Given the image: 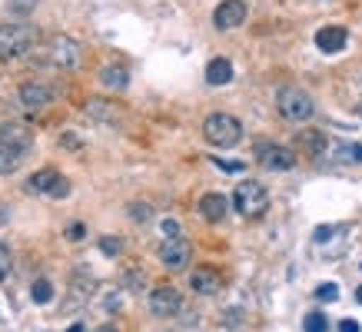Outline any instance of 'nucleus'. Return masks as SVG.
Here are the masks:
<instances>
[{
  "label": "nucleus",
  "mask_w": 362,
  "mask_h": 332,
  "mask_svg": "<svg viewBox=\"0 0 362 332\" xmlns=\"http://www.w3.org/2000/svg\"><path fill=\"white\" fill-rule=\"evenodd\" d=\"M33 64L54 66V70H77V66L83 64V47H80L74 37L57 33V37H50L47 44H40L33 50Z\"/></svg>",
  "instance_id": "1"
},
{
  "label": "nucleus",
  "mask_w": 362,
  "mask_h": 332,
  "mask_svg": "<svg viewBox=\"0 0 362 332\" xmlns=\"http://www.w3.org/2000/svg\"><path fill=\"white\" fill-rule=\"evenodd\" d=\"M37 37L30 23H0V60H21L37 50Z\"/></svg>",
  "instance_id": "2"
},
{
  "label": "nucleus",
  "mask_w": 362,
  "mask_h": 332,
  "mask_svg": "<svg viewBox=\"0 0 362 332\" xmlns=\"http://www.w3.org/2000/svg\"><path fill=\"white\" fill-rule=\"evenodd\" d=\"M203 136L216 150H230V146H236L243 140V123L236 117H230V113H209L203 120Z\"/></svg>",
  "instance_id": "3"
},
{
  "label": "nucleus",
  "mask_w": 362,
  "mask_h": 332,
  "mask_svg": "<svg viewBox=\"0 0 362 332\" xmlns=\"http://www.w3.org/2000/svg\"><path fill=\"white\" fill-rule=\"evenodd\" d=\"M233 206L246 220H259L269 210V189L263 183H256V179H243L236 186V193H233Z\"/></svg>",
  "instance_id": "4"
},
{
  "label": "nucleus",
  "mask_w": 362,
  "mask_h": 332,
  "mask_svg": "<svg viewBox=\"0 0 362 332\" xmlns=\"http://www.w3.org/2000/svg\"><path fill=\"white\" fill-rule=\"evenodd\" d=\"M276 110L283 113L289 123H303L316 113V103L303 87H283L276 93Z\"/></svg>",
  "instance_id": "5"
},
{
  "label": "nucleus",
  "mask_w": 362,
  "mask_h": 332,
  "mask_svg": "<svg viewBox=\"0 0 362 332\" xmlns=\"http://www.w3.org/2000/svg\"><path fill=\"white\" fill-rule=\"evenodd\" d=\"M27 193H44V196L50 199H64L70 196V179L64 177V173H57V170H40V173H33L30 179H27Z\"/></svg>",
  "instance_id": "6"
},
{
  "label": "nucleus",
  "mask_w": 362,
  "mask_h": 332,
  "mask_svg": "<svg viewBox=\"0 0 362 332\" xmlns=\"http://www.w3.org/2000/svg\"><path fill=\"white\" fill-rule=\"evenodd\" d=\"M180 309H183V296H180L176 286L163 283V286H156L153 292H150V312H153V316L170 319V316H176Z\"/></svg>",
  "instance_id": "7"
},
{
  "label": "nucleus",
  "mask_w": 362,
  "mask_h": 332,
  "mask_svg": "<svg viewBox=\"0 0 362 332\" xmlns=\"http://www.w3.org/2000/svg\"><path fill=\"white\" fill-rule=\"evenodd\" d=\"M189 256H193V249H189V243L183 239V236H176V239H163V246H160V263H163L170 273L187 269Z\"/></svg>",
  "instance_id": "8"
},
{
  "label": "nucleus",
  "mask_w": 362,
  "mask_h": 332,
  "mask_svg": "<svg viewBox=\"0 0 362 332\" xmlns=\"http://www.w3.org/2000/svg\"><path fill=\"white\" fill-rule=\"evenodd\" d=\"M256 156L266 170H293L296 166V153L289 146H276V143H259L256 146Z\"/></svg>",
  "instance_id": "9"
},
{
  "label": "nucleus",
  "mask_w": 362,
  "mask_h": 332,
  "mask_svg": "<svg viewBox=\"0 0 362 332\" xmlns=\"http://www.w3.org/2000/svg\"><path fill=\"white\" fill-rule=\"evenodd\" d=\"M246 20V0H223L220 7L213 11V23L220 27V30H233V27H240Z\"/></svg>",
  "instance_id": "10"
},
{
  "label": "nucleus",
  "mask_w": 362,
  "mask_h": 332,
  "mask_svg": "<svg viewBox=\"0 0 362 332\" xmlns=\"http://www.w3.org/2000/svg\"><path fill=\"white\" fill-rule=\"evenodd\" d=\"M50 97H54V93H50V87H44V83H23L21 87V107L23 110H30V113H40L47 107V103H50Z\"/></svg>",
  "instance_id": "11"
},
{
  "label": "nucleus",
  "mask_w": 362,
  "mask_h": 332,
  "mask_svg": "<svg viewBox=\"0 0 362 332\" xmlns=\"http://www.w3.org/2000/svg\"><path fill=\"white\" fill-rule=\"evenodd\" d=\"M346 40H349L346 27H322V30H316V47L322 54H339V50H346Z\"/></svg>",
  "instance_id": "12"
},
{
  "label": "nucleus",
  "mask_w": 362,
  "mask_h": 332,
  "mask_svg": "<svg viewBox=\"0 0 362 332\" xmlns=\"http://www.w3.org/2000/svg\"><path fill=\"white\" fill-rule=\"evenodd\" d=\"M30 153V146H13V143H0V177H11L23 166Z\"/></svg>",
  "instance_id": "13"
},
{
  "label": "nucleus",
  "mask_w": 362,
  "mask_h": 332,
  "mask_svg": "<svg viewBox=\"0 0 362 332\" xmlns=\"http://www.w3.org/2000/svg\"><path fill=\"white\" fill-rule=\"evenodd\" d=\"M189 283H193V289H197L199 296H213V292L223 289V276L216 269H209V266H199L197 273L189 276Z\"/></svg>",
  "instance_id": "14"
},
{
  "label": "nucleus",
  "mask_w": 362,
  "mask_h": 332,
  "mask_svg": "<svg viewBox=\"0 0 362 332\" xmlns=\"http://www.w3.org/2000/svg\"><path fill=\"white\" fill-rule=\"evenodd\" d=\"M230 210V199L223 196V193H206V196L199 199V216L206 223H220Z\"/></svg>",
  "instance_id": "15"
},
{
  "label": "nucleus",
  "mask_w": 362,
  "mask_h": 332,
  "mask_svg": "<svg viewBox=\"0 0 362 332\" xmlns=\"http://www.w3.org/2000/svg\"><path fill=\"white\" fill-rule=\"evenodd\" d=\"M233 80V64L226 57H216V60H209L206 64V83L209 87H226Z\"/></svg>",
  "instance_id": "16"
},
{
  "label": "nucleus",
  "mask_w": 362,
  "mask_h": 332,
  "mask_svg": "<svg viewBox=\"0 0 362 332\" xmlns=\"http://www.w3.org/2000/svg\"><path fill=\"white\" fill-rule=\"evenodd\" d=\"M0 143H13V146H33V133L21 123H0Z\"/></svg>",
  "instance_id": "17"
},
{
  "label": "nucleus",
  "mask_w": 362,
  "mask_h": 332,
  "mask_svg": "<svg viewBox=\"0 0 362 332\" xmlns=\"http://www.w3.org/2000/svg\"><path fill=\"white\" fill-rule=\"evenodd\" d=\"M296 146L309 156H319L322 150H326V136H322V130H303L296 136Z\"/></svg>",
  "instance_id": "18"
},
{
  "label": "nucleus",
  "mask_w": 362,
  "mask_h": 332,
  "mask_svg": "<svg viewBox=\"0 0 362 332\" xmlns=\"http://www.w3.org/2000/svg\"><path fill=\"white\" fill-rule=\"evenodd\" d=\"M100 83L110 90H127L130 87V73H127L123 66H103V70H100Z\"/></svg>",
  "instance_id": "19"
},
{
  "label": "nucleus",
  "mask_w": 362,
  "mask_h": 332,
  "mask_svg": "<svg viewBox=\"0 0 362 332\" xmlns=\"http://www.w3.org/2000/svg\"><path fill=\"white\" fill-rule=\"evenodd\" d=\"M30 299L37 306H47L50 299H54V286H50V279H37L30 286Z\"/></svg>",
  "instance_id": "20"
},
{
  "label": "nucleus",
  "mask_w": 362,
  "mask_h": 332,
  "mask_svg": "<svg viewBox=\"0 0 362 332\" xmlns=\"http://www.w3.org/2000/svg\"><path fill=\"white\" fill-rule=\"evenodd\" d=\"M303 329H306V332H326V329H329V319H326L322 312H309L306 322H303Z\"/></svg>",
  "instance_id": "21"
},
{
  "label": "nucleus",
  "mask_w": 362,
  "mask_h": 332,
  "mask_svg": "<svg viewBox=\"0 0 362 332\" xmlns=\"http://www.w3.org/2000/svg\"><path fill=\"white\" fill-rule=\"evenodd\" d=\"M87 113H93V117H100V120H117V110H107V107H103V100H90L87 103Z\"/></svg>",
  "instance_id": "22"
},
{
  "label": "nucleus",
  "mask_w": 362,
  "mask_h": 332,
  "mask_svg": "<svg viewBox=\"0 0 362 332\" xmlns=\"http://www.w3.org/2000/svg\"><path fill=\"white\" fill-rule=\"evenodd\" d=\"M316 299H322V302H336V299H339V286H336V283H322V286L316 289Z\"/></svg>",
  "instance_id": "23"
},
{
  "label": "nucleus",
  "mask_w": 362,
  "mask_h": 332,
  "mask_svg": "<svg viewBox=\"0 0 362 332\" xmlns=\"http://www.w3.org/2000/svg\"><path fill=\"white\" fill-rule=\"evenodd\" d=\"M83 236H87V226H83V223H70V226H66V239H70V243H80Z\"/></svg>",
  "instance_id": "24"
},
{
  "label": "nucleus",
  "mask_w": 362,
  "mask_h": 332,
  "mask_svg": "<svg viewBox=\"0 0 362 332\" xmlns=\"http://www.w3.org/2000/svg\"><path fill=\"white\" fill-rule=\"evenodd\" d=\"M100 249H103L107 256H117L123 249V243L120 239H113V236H107V239H100Z\"/></svg>",
  "instance_id": "25"
},
{
  "label": "nucleus",
  "mask_w": 362,
  "mask_h": 332,
  "mask_svg": "<svg viewBox=\"0 0 362 332\" xmlns=\"http://www.w3.org/2000/svg\"><path fill=\"white\" fill-rule=\"evenodd\" d=\"M7 7L13 13H30L33 11V0H7Z\"/></svg>",
  "instance_id": "26"
},
{
  "label": "nucleus",
  "mask_w": 362,
  "mask_h": 332,
  "mask_svg": "<svg viewBox=\"0 0 362 332\" xmlns=\"http://www.w3.org/2000/svg\"><path fill=\"white\" fill-rule=\"evenodd\" d=\"M339 153H346L342 160H359V163H362V143H356V146H339Z\"/></svg>",
  "instance_id": "27"
},
{
  "label": "nucleus",
  "mask_w": 362,
  "mask_h": 332,
  "mask_svg": "<svg viewBox=\"0 0 362 332\" xmlns=\"http://www.w3.org/2000/svg\"><path fill=\"white\" fill-rule=\"evenodd\" d=\"M163 236H166V239H176V236H180V223H176V220H163Z\"/></svg>",
  "instance_id": "28"
},
{
  "label": "nucleus",
  "mask_w": 362,
  "mask_h": 332,
  "mask_svg": "<svg viewBox=\"0 0 362 332\" xmlns=\"http://www.w3.org/2000/svg\"><path fill=\"white\" fill-rule=\"evenodd\" d=\"M127 286H130L133 292H136V286H143V273H140V269H130V273H127Z\"/></svg>",
  "instance_id": "29"
},
{
  "label": "nucleus",
  "mask_w": 362,
  "mask_h": 332,
  "mask_svg": "<svg viewBox=\"0 0 362 332\" xmlns=\"http://www.w3.org/2000/svg\"><path fill=\"white\" fill-rule=\"evenodd\" d=\"M130 216L133 220H150V206H130Z\"/></svg>",
  "instance_id": "30"
},
{
  "label": "nucleus",
  "mask_w": 362,
  "mask_h": 332,
  "mask_svg": "<svg viewBox=\"0 0 362 332\" xmlns=\"http://www.w3.org/2000/svg\"><path fill=\"white\" fill-rule=\"evenodd\" d=\"M4 279H11V259H7V256L0 259V283H4Z\"/></svg>",
  "instance_id": "31"
},
{
  "label": "nucleus",
  "mask_w": 362,
  "mask_h": 332,
  "mask_svg": "<svg viewBox=\"0 0 362 332\" xmlns=\"http://www.w3.org/2000/svg\"><path fill=\"white\" fill-rule=\"evenodd\" d=\"M339 332H359V322H356V319H342L339 322Z\"/></svg>",
  "instance_id": "32"
},
{
  "label": "nucleus",
  "mask_w": 362,
  "mask_h": 332,
  "mask_svg": "<svg viewBox=\"0 0 362 332\" xmlns=\"http://www.w3.org/2000/svg\"><path fill=\"white\" fill-rule=\"evenodd\" d=\"M213 163H216V166H223V170H230V173H236V170H243L240 163H223V160H216V156H213Z\"/></svg>",
  "instance_id": "33"
},
{
  "label": "nucleus",
  "mask_w": 362,
  "mask_h": 332,
  "mask_svg": "<svg viewBox=\"0 0 362 332\" xmlns=\"http://www.w3.org/2000/svg\"><path fill=\"white\" fill-rule=\"evenodd\" d=\"M93 332H120V329H113V326H100V329H93Z\"/></svg>",
  "instance_id": "34"
},
{
  "label": "nucleus",
  "mask_w": 362,
  "mask_h": 332,
  "mask_svg": "<svg viewBox=\"0 0 362 332\" xmlns=\"http://www.w3.org/2000/svg\"><path fill=\"white\" fill-rule=\"evenodd\" d=\"M66 332H83V326H80V322H74V326H70Z\"/></svg>",
  "instance_id": "35"
},
{
  "label": "nucleus",
  "mask_w": 362,
  "mask_h": 332,
  "mask_svg": "<svg viewBox=\"0 0 362 332\" xmlns=\"http://www.w3.org/2000/svg\"><path fill=\"white\" fill-rule=\"evenodd\" d=\"M356 302H362V286H359V289H356Z\"/></svg>",
  "instance_id": "36"
}]
</instances>
